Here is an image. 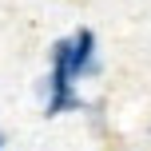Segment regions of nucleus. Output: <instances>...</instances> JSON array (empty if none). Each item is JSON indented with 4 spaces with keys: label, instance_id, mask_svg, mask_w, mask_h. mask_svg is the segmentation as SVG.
<instances>
[{
    "label": "nucleus",
    "instance_id": "obj_1",
    "mask_svg": "<svg viewBox=\"0 0 151 151\" xmlns=\"http://www.w3.org/2000/svg\"><path fill=\"white\" fill-rule=\"evenodd\" d=\"M52 56H60V64L68 68V76H72L76 83L99 72V40H96L91 28H76L72 36L56 40V44H52Z\"/></svg>",
    "mask_w": 151,
    "mask_h": 151
},
{
    "label": "nucleus",
    "instance_id": "obj_2",
    "mask_svg": "<svg viewBox=\"0 0 151 151\" xmlns=\"http://www.w3.org/2000/svg\"><path fill=\"white\" fill-rule=\"evenodd\" d=\"M40 96H44V115L48 119L83 107V96H80V88H76V80L60 64V56H52V52H48V76L40 80Z\"/></svg>",
    "mask_w": 151,
    "mask_h": 151
},
{
    "label": "nucleus",
    "instance_id": "obj_3",
    "mask_svg": "<svg viewBox=\"0 0 151 151\" xmlns=\"http://www.w3.org/2000/svg\"><path fill=\"white\" fill-rule=\"evenodd\" d=\"M4 147H8V135H4V131H0V151H4Z\"/></svg>",
    "mask_w": 151,
    "mask_h": 151
}]
</instances>
